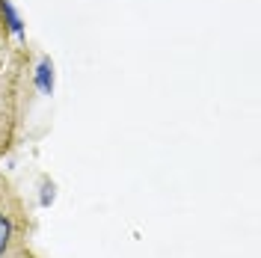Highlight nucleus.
<instances>
[{"instance_id":"obj_2","label":"nucleus","mask_w":261,"mask_h":258,"mask_svg":"<svg viewBox=\"0 0 261 258\" xmlns=\"http://www.w3.org/2000/svg\"><path fill=\"white\" fill-rule=\"evenodd\" d=\"M0 12H3V21H6L9 33H12L15 39H24V21H21V15L15 12L12 0H0Z\"/></svg>"},{"instance_id":"obj_3","label":"nucleus","mask_w":261,"mask_h":258,"mask_svg":"<svg viewBox=\"0 0 261 258\" xmlns=\"http://www.w3.org/2000/svg\"><path fill=\"white\" fill-rule=\"evenodd\" d=\"M9 238H12V226H9V220L0 214V255L6 252V246H9Z\"/></svg>"},{"instance_id":"obj_1","label":"nucleus","mask_w":261,"mask_h":258,"mask_svg":"<svg viewBox=\"0 0 261 258\" xmlns=\"http://www.w3.org/2000/svg\"><path fill=\"white\" fill-rule=\"evenodd\" d=\"M33 81H36V89L42 95H54V63H50V57H42L39 60Z\"/></svg>"},{"instance_id":"obj_4","label":"nucleus","mask_w":261,"mask_h":258,"mask_svg":"<svg viewBox=\"0 0 261 258\" xmlns=\"http://www.w3.org/2000/svg\"><path fill=\"white\" fill-rule=\"evenodd\" d=\"M54 184H45V187H42V199H39V202H42V205H45V208H48L50 202H54Z\"/></svg>"}]
</instances>
